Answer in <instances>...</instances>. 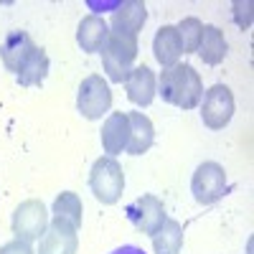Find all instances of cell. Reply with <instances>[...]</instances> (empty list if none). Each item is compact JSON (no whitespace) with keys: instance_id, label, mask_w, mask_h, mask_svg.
Instances as JSON below:
<instances>
[{"instance_id":"ffe728a7","label":"cell","mask_w":254,"mask_h":254,"mask_svg":"<svg viewBox=\"0 0 254 254\" xmlns=\"http://www.w3.org/2000/svg\"><path fill=\"white\" fill-rule=\"evenodd\" d=\"M51 214H54V219H61V221L71 224L74 229H79L81 226V214H84L81 198L74 193V190H64V193L56 196Z\"/></svg>"},{"instance_id":"cb8c5ba5","label":"cell","mask_w":254,"mask_h":254,"mask_svg":"<svg viewBox=\"0 0 254 254\" xmlns=\"http://www.w3.org/2000/svg\"><path fill=\"white\" fill-rule=\"evenodd\" d=\"M110 254H145L140 247H132V244H125V247H117L115 252H110Z\"/></svg>"},{"instance_id":"ba28073f","label":"cell","mask_w":254,"mask_h":254,"mask_svg":"<svg viewBox=\"0 0 254 254\" xmlns=\"http://www.w3.org/2000/svg\"><path fill=\"white\" fill-rule=\"evenodd\" d=\"M125 216L132 221V226L137 231H142V234H147V237H153L168 219L163 201L158 196H153V193H145V196L135 198L132 203H127Z\"/></svg>"},{"instance_id":"8992f818","label":"cell","mask_w":254,"mask_h":254,"mask_svg":"<svg viewBox=\"0 0 254 254\" xmlns=\"http://www.w3.org/2000/svg\"><path fill=\"white\" fill-rule=\"evenodd\" d=\"M10 226H13L15 239L31 244V242L44 237V231L49 226V211L38 198H28V201L15 206Z\"/></svg>"},{"instance_id":"7c38bea8","label":"cell","mask_w":254,"mask_h":254,"mask_svg":"<svg viewBox=\"0 0 254 254\" xmlns=\"http://www.w3.org/2000/svg\"><path fill=\"white\" fill-rule=\"evenodd\" d=\"M127 140H130V117L127 112H112L102 125V147L110 158L120 155L125 147H127Z\"/></svg>"},{"instance_id":"e0dca14e","label":"cell","mask_w":254,"mask_h":254,"mask_svg":"<svg viewBox=\"0 0 254 254\" xmlns=\"http://www.w3.org/2000/svg\"><path fill=\"white\" fill-rule=\"evenodd\" d=\"M196 54L201 56L203 64H208V66H216V64H221L224 56H226V38H224V31H221L219 26H203V28H201V41H198Z\"/></svg>"},{"instance_id":"7402d4cb","label":"cell","mask_w":254,"mask_h":254,"mask_svg":"<svg viewBox=\"0 0 254 254\" xmlns=\"http://www.w3.org/2000/svg\"><path fill=\"white\" fill-rule=\"evenodd\" d=\"M252 0H234V5H231V13H234V23L242 28V31H249L252 26Z\"/></svg>"},{"instance_id":"6da1fadb","label":"cell","mask_w":254,"mask_h":254,"mask_svg":"<svg viewBox=\"0 0 254 254\" xmlns=\"http://www.w3.org/2000/svg\"><path fill=\"white\" fill-rule=\"evenodd\" d=\"M158 94L163 102L173 104L181 110H196L203 97V81L201 74L190 64H173L160 71L158 79Z\"/></svg>"},{"instance_id":"ac0fdd59","label":"cell","mask_w":254,"mask_h":254,"mask_svg":"<svg viewBox=\"0 0 254 254\" xmlns=\"http://www.w3.org/2000/svg\"><path fill=\"white\" fill-rule=\"evenodd\" d=\"M20 87H41L49 76V56L44 49H33V54L26 59V64L20 66V71L15 74Z\"/></svg>"},{"instance_id":"277c9868","label":"cell","mask_w":254,"mask_h":254,"mask_svg":"<svg viewBox=\"0 0 254 254\" xmlns=\"http://www.w3.org/2000/svg\"><path fill=\"white\" fill-rule=\"evenodd\" d=\"M190 193H193L196 203H201V206L216 203L219 198H224L229 193L226 171L214 160L201 163L193 171V178H190Z\"/></svg>"},{"instance_id":"2e32d148","label":"cell","mask_w":254,"mask_h":254,"mask_svg":"<svg viewBox=\"0 0 254 254\" xmlns=\"http://www.w3.org/2000/svg\"><path fill=\"white\" fill-rule=\"evenodd\" d=\"M127 117H130V140H127L125 150L130 155H142L155 142V127L150 117H145L142 112H130Z\"/></svg>"},{"instance_id":"5b68a950","label":"cell","mask_w":254,"mask_h":254,"mask_svg":"<svg viewBox=\"0 0 254 254\" xmlns=\"http://www.w3.org/2000/svg\"><path fill=\"white\" fill-rule=\"evenodd\" d=\"M112 107V92L110 84L104 81L99 74H89L87 79H81L76 89V110L81 117L87 120H102Z\"/></svg>"},{"instance_id":"5bb4252c","label":"cell","mask_w":254,"mask_h":254,"mask_svg":"<svg viewBox=\"0 0 254 254\" xmlns=\"http://www.w3.org/2000/svg\"><path fill=\"white\" fill-rule=\"evenodd\" d=\"M145 20H147V8L142 0H127V3H120L112 13V31L137 36Z\"/></svg>"},{"instance_id":"7a4b0ae2","label":"cell","mask_w":254,"mask_h":254,"mask_svg":"<svg viewBox=\"0 0 254 254\" xmlns=\"http://www.w3.org/2000/svg\"><path fill=\"white\" fill-rule=\"evenodd\" d=\"M135 59H137V36L110 31L107 46L102 49V66H104L107 79L115 84H122L135 69L132 66Z\"/></svg>"},{"instance_id":"8fae6325","label":"cell","mask_w":254,"mask_h":254,"mask_svg":"<svg viewBox=\"0 0 254 254\" xmlns=\"http://www.w3.org/2000/svg\"><path fill=\"white\" fill-rule=\"evenodd\" d=\"M110 38V26L102 15H84L81 23L76 28V44L81 46V51L87 54H99L104 46H107Z\"/></svg>"},{"instance_id":"44dd1931","label":"cell","mask_w":254,"mask_h":254,"mask_svg":"<svg viewBox=\"0 0 254 254\" xmlns=\"http://www.w3.org/2000/svg\"><path fill=\"white\" fill-rule=\"evenodd\" d=\"M201 28H203V23L198 18H183L181 23L176 26V31H178V38H181V46H183V54H196V49H198V41H201Z\"/></svg>"},{"instance_id":"9c48e42d","label":"cell","mask_w":254,"mask_h":254,"mask_svg":"<svg viewBox=\"0 0 254 254\" xmlns=\"http://www.w3.org/2000/svg\"><path fill=\"white\" fill-rule=\"evenodd\" d=\"M38 242V254H76L79 249L76 229L61 219H51Z\"/></svg>"},{"instance_id":"52a82bcc","label":"cell","mask_w":254,"mask_h":254,"mask_svg":"<svg viewBox=\"0 0 254 254\" xmlns=\"http://www.w3.org/2000/svg\"><path fill=\"white\" fill-rule=\"evenodd\" d=\"M234 117V94L224 84H214L201 97V120L208 130H224Z\"/></svg>"},{"instance_id":"d4e9b609","label":"cell","mask_w":254,"mask_h":254,"mask_svg":"<svg viewBox=\"0 0 254 254\" xmlns=\"http://www.w3.org/2000/svg\"><path fill=\"white\" fill-rule=\"evenodd\" d=\"M249 254H252V252H249Z\"/></svg>"},{"instance_id":"d6986e66","label":"cell","mask_w":254,"mask_h":254,"mask_svg":"<svg viewBox=\"0 0 254 254\" xmlns=\"http://www.w3.org/2000/svg\"><path fill=\"white\" fill-rule=\"evenodd\" d=\"M155 254H178L183 247V226L176 219H165V224L150 237Z\"/></svg>"},{"instance_id":"4fadbf2b","label":"cell","mask_w":254,"mask_h":254,"mask_svg":"<svg viewBox=\"0 0 254 254\" xmlns=\"http://www.w3.org/2000/svg\"><path fill=\"white\" fill-rule=\"evenodd\" d=\"M125 87H127V97H130L132 104L137 107H147V104L153 102L155 92H158V79L153 74L150 66H135L130 71V76L125 79Z\"/></svg>"},{"instance_id":"603a6c76","label":"cell","mask_w":254,"mask_h":254,"mask_svg":"<svg viewBox=\"0 0 254 254\" xmlns=\"http://www.w3.org/2000/svg\"><path fill=\"white\" fill-rule=\"evenodd\" d=\"M0 254H33L31 244L28 242H20V239H13L8 244L0 247Z\"/></svg>"},{"instance_id":"3957f363","label":"cell","mask_w":254,"mask_h":254,"mask_svg":"<svg viewBox=\"0 0 254 254\" xmlns=\"http://www.w3.org/2000/svg\"><path fill=\"white\" fill-rule=\"evenodd\" d=\"M89 188L97 201H102L104 206H112L122 198V190H125V173H122V165L104 155L99 160H94L92 165V173H89Z\"/></svg>"},{"instance_id":"30bf717a","label":"cell","mask_w":254,"mask_h":254,"mask_svg":"<svg viewBox=\"0 0 254 254\" xmlns=\"http://www.w3.org/2000/svg\"><path fill=\"white\" fill-rule=\"evenodd\" d=\"M36 44H33V38L31 33L26 31H10L5 38H3V44H0V59H3V66L13 74L20 71V66L26 64V59L33 54Z\"/></svg>"},{"instance_id":"9a60e30c","label":"cell","mask_w":254,"mask_h":254,"mask_svg":"<svg viewBox=\"0 0 254 254\" xmlns=\"http://www.w3.org/2000/svg\"><path fill=\"white\" fill-rule=\"evenodd\" d=\"M153 54H155V61L160 64L163 69L178 64V59L183 54V46H181L176 26H160L158 28V33L153 38Z\"/></svg>"}]
</instances>
